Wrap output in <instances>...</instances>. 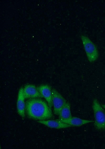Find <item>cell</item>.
Masks as SVG:
<instances>
[{"label":"cell","instance_id":"1","mask_svg":"<svg viewBox=\"0 0 105 149\" xmlns=\"http://www.w3.org/2000/svg\"><path fill=\"white\" fill-rule=\"evenodd\" d=\"M25 114L28 117L39 120H46L53 117L51 108L39 98L30 99L25 102Z\"/></svg>","mask_w":105,"mask_h":149},{"label":"cell","instance_id":"10","mask_svg":"<svg viewBox=\"0 0 105 149\" xmlns=\"http://www.w3.org/2000/svg\"><path fill=\"white\" fill-rule=\"evenodd\" d=\"M70 105L67 102L66 104L61 110L59 115V119H66L71 118Z\"/></svg>","mask_w":105,"mask_h":149},{"label":"cell","instance_id":"9","mask_svg":"<svg viewBox=\"0 0 105 149\" xmlns=\"http://www.w3.org/2000/svg\"><path fill=\"white\" fill-rule=\"evenodd\" d=\"M57 119L72 127H80L83 125L94 122L92 120L82 119L75 117H72L70 118L66 119Z\"/></svg>","mask_w":105,"mask_h":149},{"label":"cell","instance_id":"2","mask_svg":"<svg viewBox=\"0 0 105 149\" xmlns=\"http://www.w3.org/2000/svg\"><path fill=\"white\" fill-rule=\"evenodd\" d=\"M92 107L94 118V127L99 130L105 129V110L96 99L93 100Z\"/></svg>","mask_w":105,"mask_h":149},{"label":"cell","instance_id":"5","mask_svg":"<svg viewBox=\"0 0 105 149\" xmlns=\"http://www.w3.org/2000/svg\"><path fill=\"white\" fill-rule=\"evenodd\" d=\"M23 92L25 99L43 98L38 87L32 84L25 85L23 88Z\"/></svg>","mask_w":105,"mask_h":149},{"label":"cell","instance_id":"11","mask_svg":"<svg viewBox=\"0 0 105 149\" xmlns=\"http://www.w3.org/2000/svg\"><path fill=\"white\" fill-rule=\"evenodd\" d=\"M102 107L105 109V105H102Z\"/></svg>","mask_w":105,"mask_h":149},{"label":"cell","instance_id":"4","mask_svg":"<svg viewBox=\"0 0 105 149\" xmlns=\"http://www.w3.org/2000/svg\"><path fill=\"white\" fill-rule=\"evenodd\" d=\"M52 100L54 114L58 115L67 102L66 99L55 89H52Z\"/></svg>","mask_w":105,"mask_h":149},{"label":"cell","instance_id":"8","mask_svg":"<svg viewBox=\"0 0 105 149\" xmlns=\"http://www.w3.org/2000/svg\"><path fill=\"white\" fill-rule=\"evenodd\" d=\"M37 122L51 128L60 129L69 128L71 125L61 122L58 120H39Z\"/></svg>","mask_w":105,"mask_h":149},{"label":"cell","instance_id":"7","mask_svg":"<svg viewBox=\"0 0 105 149\" xmlns=\"http://www.w3.org/2000/svg\"><path fill=\"white\" fill-rule=\"evenodd\" d=\"M38 89L43 98H44L51 108L53 106L52 89L51 87L46 84L41 85L38 87Z\"/></svg>","mask_w":105,"mask_h":149},{"label":"cell","instance_id":"6","mask_svg":"<svg viewBox=\"0 0 105 149\" xmlns=\"http://www.w3.org/2000/svg\"><path fill=\"white\" fill-rule=\"evenodd\" d=\"M25 97L23 92V88H20L18 91L17 102V108L18 114L22 118L25 116Z\"/></svg>","mask_w":105,"mask_h":149},{"label":"cell","instance_id":"3","mask_svg":"<svg viewBox=\"0 0 105 149\" xmlns=\"http://www.w3.org/2000/svg\"><path fill=\"white\" fill-rule=\"evenodd\" d=\"M81 38L88 61L91 62H94L99 55L96 46L86 36L82 35Z\"/></svg>","mask_w":105,"mask_h":149}]
</instances>
